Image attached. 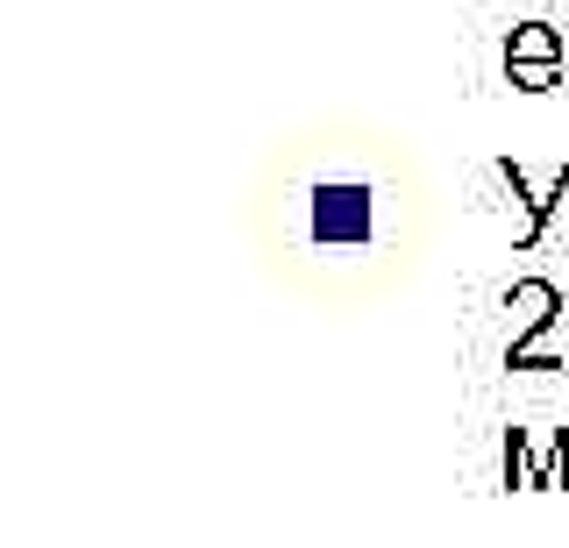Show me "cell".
Segmentation results:
<instances>
[{
    "mask_svg": "<svg viewBox=\"0 0 569 548\" xmlns=\"http://www.w3.org/2000/svg\"><path fill=\"white\" fill-rule=\"evenodd\" d=\"M498 179H506V192L520 200V250H533V242L548 236V221H556V207L569 200V165H556V171H541V179H533L527 165L498 157Z\"/></svg>",
    "mask_w": 569,
    "mask_h": 548,
    "instance_id": "7a4b0ae2",
    "label": "cell"
},
{
    "mask_svg": "<svg viewBox=\"0 0 569 548\" xmlns=\"http://www.w3.org/2000/svg\"><path fill=\"white\" fill-rule=\"evenodd\" d=\"M512 64H569V37L556 22H512L506 37V72Z\"/></svg>",
    "mask_w": 569,
    "mask_h": 548,
    "instance_id": "3957f363",
    "label": "cell"
},
{
    "mask_svg": "<svg viewBox=\"0 0 569 548\" xmlns=\"http://www.w3.org/2000/svg\"><path fill=\"white\" fill-rule=\"evenodd\" d=\"M506 79L520 86V93H556V86H562V64H512Z\"/></svg>",
    "mask_w": 569,
    "mask_h": 548,
    "instance_id": "5b68a950",
    "label": "cell"
},
{
    "mask_svg": "<svg viewBox=\"0 0 569 548\" xmlns=\"http://www.w3.org/2000/svg\"><path fill=\"white\" fill-rule=\"evenodd\" d=\"M506 313H512V335H533V328L562 321V292L548 286V278H520V286L506 292Z\"/></svg>",
    "mask_w": 569,
    "mask_h": 548,
    "instance_id": "277c9868",
    "label": "cell"
},
{
    "mask_svg": "<svg viewBox=\"0 0 569 548\" xmlns=\"http://www.w3.org/2000/svg\"><path fill=\"white\" fill-rule=\"evenodd\" d=\"M506 491H569V428H506Z\"/></svg>",
    "mask_w": 569,
    "mask_h": 548,
    "instance_id": "6da1fadb",
    "label": "cell"
}]
</instances>
